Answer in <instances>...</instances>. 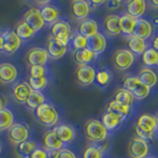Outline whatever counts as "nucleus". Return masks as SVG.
Segmentation results:
<instances>
[{"mask_svg":"<svg viewBox=\"0 0 158 158\" xmlns=\"http://www.w3.org/2000/svg\"><path fill=\"white\" fill-rule=\"evenodd\" d=\"M123 88L132 94V96L138 100L145 99L150 93V88L145 86L137 76L127 77L123 83Z\"/></svg>","mask_w":158,"mask_h":158,"instance_id":"nucleus-5","label":"nucleus"},{"mask_svg":"<svg viewBox=\"0 0 158 158\" xmlns=\"http://www.w3.org/2000/svg\"><path fill=\"white\" fill-rule=\"evenodd\" d=\"M127 46L133 56H135H135H141L147 48L146 43L144 40L137 38L135 36H133V35L127 37Z\"/></svg>","mask_w":158,"mask_h":158,"instance_id":"nucleus-28","label":"nucleus"},{"mask_svg":"<svg viewBox=\"0 0 158 158\" xmlns=\"http://www.w3.org/2000/svg\"><path fill=\"white\" fill-rule=\"evenodd\" d=\"M138 79L144 84L148 88H152L156 86L158 83V76L157 74L152 70L151 68H142L138 74Z\"/></svg>","mask_w":158,"mask_h":158,"instance_id":"nucleus-29","label":"nucleus"},{"mask_svg":"<svg viewBox=\"0 0 158 158\" xmlns=\"http://www.w3.org/2000/svg\"><path fill=\"white\" fill-rule=\"evenodd\" d=\"M107 112L115 114L116 116L120 117L123 121L126 118L128 117V115H130L131 108L127 107V106H123V105H122V104L116 102L115 100H112L110 103H109V105L107 107Z\"/></svg>","mask_w":158,"mask_h":158,"instance_id":"nucleus-31","label":"nucleus"},{"mask_svg":"<svg viewBox=\"0 0 158 158\" xmlns=\"http://www.w3.org/2000/svg\"><path fill=\"white\" fill-rule=\"evenodd\" d=\"M2 151V145H1V143H0V153H1Z\"/></svg>","mask_w":158,"mask_h":158,"instance_id":"nucleus-52","label":"nucleus"},{"mask_svg":"<svg viewBox=\"0 0 158 158\" xmlns=\"http://www.w3.org/2000/svg\"><path fill=\"white\" fill-rule=\"evenodd\" d=\"M150 4L152 5V7H153V8L158 9V0H153V1L150 2Z\"/></svg>","mask_w":158,"mask_h":158,"instance_id":"nucleus-49","label":"nucleus"},{"mask_svg":"<svg viewBox=\"0 0 158 158\" xmlns=\"http://www.w3.org/2000/svg\"><path fill=\"white\" fill-rule=\"evenodd\" d=\"M35 117L43 126L52 127L57 125L59 121V114L52 103L44 102L35 110Z\"/></svg>","mask_w":158,"mask_h":158,"instance_id":"nucleus-2","label":"nucleus"},{"mask_svg":"<svg viewBox=\"0 0 158 158\" xmlns=\"http://www.w3.org/2000/svg\"><path fill=\"white\" fill-rule=\"evenodd\" d=\"M30 158H48V153L44 147H38L33 151Z\"/></svg>","mask_w":158,"mask_h":158,"instance_id":"nucleus-42","label":"nucleus"},{"mask_svg":"<svg viewBox=\"0 0 158 158\" xmlns=\"http://www.w3.org/2000/svg\"><path fill=\"white\" fill-rule=\"evenodd\" d=\"M156 131H157V125H156V118L154 115L146 113V114H142L137 118L136 126H135V132L137 135V137L148 141L152 139Z\"/></svg>","mask_w":158,"mask_h":158,"instance_id":"nucleus-1","label":"nucleus"},{"mask_svg":"<svg viewBox=\"0 0 158 158\" xmlns=\"http://www.w3.org/2000/svg\"><path fill=\"white\" fill-rule=\"evenodd\" d=\"M142 61L148 68L158 66V52L153 48H147L142 54Z\"/></svg>","mask_w":158,"mask_h":158,"instance_id":"nucleus-36","label":"nucleus"},{"mask_svg":"<svg viewBox=\"0 0 158 158\" xmlns=\"http://www.w3.org/2000/svg\"><path fill=\"white\" fill-rule=\"evenodd\" d=\"M107 48V40L102 33H98L95 36L88 39L87 48H89L96 54H100L105 52Z\"/></svg>","mask_w":158,"mask_h":158,"instance_id":"nucleus-21","label":"nucleus"},{"mask_svg":"<svg viewBox=\"0 0 158 158\" xmlns=\"http://www.w3.org/2000/svg\"><path fill=\"white\" fill-rule=\"evenodd\" d=\"M104 28L106 32L111 36H118L121 34L120 28V16L116 14H111L104 19Z\"/></svg>","mask_w":158,"mask_h":158,"instance_id":"nucleus-25","label":"nucleus"},{"mask_svg":"<svg viewBox=\"0 0 158 158\" xmlns=\"http://www.w3.org/2000/svg\"><path fill=\"white\" fill-rule=\"evenodd\" d=\"M152 48H154L156 52H158V34H156V36L154 37V39H153Z\"/></svg>","mask_w":158,"mask_h":158,"instance_id":"nucleus-46","label":"nucleus"},{"mask_svg":"<svg viewBox=\"0 0 158 158\" xmlns=\"http://www.w3.org/2000/svg\"><path fill=\"white\" fill-rule=\"evenodd\" d=\"M8 104V99L5 95H2V94H0V110H2V109H5Z\"/></svg>","mask_w":158,"mask_h":158,"instance_id":"nucleus-45","label":"nucleus"},{"mask_svg":"<svg viewBox=\"0 0 158 158\" xmlns=\"http://www.w3.org/2000/svg\"><path fill=\"white\" fill-rule=\"evenodd\" d=\"M40 12H41L42 18L44 20V24L48 25H53L54 23H56L59 17H60V12L56 6H53L49 2L47 5H44L40 9Z\"/></svg>","mask_w":158,"mask_h":158,"instance_id":"nucleus-17","label":"nucleus"},{"mask_svg":"<svg viewBox=\"0 0 158 158\" xmlns=\"http://www.w3.org/2000/svg\"><path fill=\"white\" fill-rule=\"evenodd\" d=\"M14 32L16 33V35L21 41H29V40L33 39L35 35H36V32L23 20L17 23V25L15 26Z\"/></svg>","mask_w":158,"mask_h":158,"instance_id":"nucleus-27","label":"nucleus"},{"mask_svg":"<svg viewBox=\"0 0 158 158\" xmlns=\"http://www.w3.org/2000/svg\"><path fill=\"white\" fill-rule=\"evenodd\" d=\"M83 158H103V148L97 145L88 146L83 152Z\"/></svg>","mask_w":158,"mask_h":158,"instance_id":"nucleus-40","label":"nucleus"},{"mask_svg":"<svg viewBox=\"0 0 158 158\" xmlns=\"http://www.w3.org/2000/svg\"><path fill=\"white\" fill-rule=\"evenodd\" d=\"M153 24H155V25H157V26H158V17L153 19Z\"/></svg>","mask_w":158,"mask_h":158,"instance_id":"nucleus-50","label":"nucleus"},{"mask_svg":"<svg viewBox=\"0 0 158 158\" xmlns=\"http://www.w3.org/2000/svg\"><path fill=\"white\" fill-rule=\"evenodd\" d=\"M112 80V74L107 69H101V70L96 71L95 82L98 86L106 87Z\"/></svg>","mask_w":158,"mask_h":158,"instance_id":"nucleus-38","label":"nucleus"},{"mask_svg":"<svg viewBox=\"0 0 158 158\" xmlns=\"http://www.w3.org/2000/svg\"><path fill=\"white\" fill-rule=\"evenodd\" d=\"M136 24V19L131 17L127 13H123L122 16H120V28L121 33H123L125 36L130 37L133 34L135 27Z\"/></svg>","mask_w":158,"mask_h":158,"instance_id":"nucleus-26","label":"nucleus"},{"mask_svg":"<svg viewBox=\"0 0 158 158\" xmlns=\"http://www.w3.org/2000/svg\"><path fill=\"white\" fill-rule=\"evenodd\" d=\"M39 146L36 141L34 140H27L20 144L16 145V151L18 154L23 158H30L31 154L35 149H37Z\"/></svg>","mask_w":158,"mask_h":158,"instance_id":"nucleus-33","label":"nucleus"},{"mask_svg":"<svg viewBox=\"0 0 158 158\" xmlns=\"http://www.w3.org/2000/svg\"><path fill=\"white\" fill-rule=\"evenodd\" d=\"M7 136L10 142L18 145L24 141H27L30 136V131L26 125L21 123H14L7 131Z\"/></svg>","mask_w":158,"mask_h":158,"instance_id":"nucleus-7","label":"nucleus"},{"mask_svg":"<svg viewBox=\"0 0 158 158\" xmlns=\"http://www.w3.org/2000/svg\"><path fill=\"white\" fill-rule=\"evenodd\" d=\"M69 44L72 47V48L74 49V52L81 51V49H84V48H87L88 39L77 33L75 35H72V38L70 40V43H69Z\"/></svg>","mask_w":158,"mask_h":158,"instance_id":"nucleus-37","label":"nucleus"},{"mask_svg":"<svg viewBox=\"0 0 158 158\" xmlns=\"http://www.w3.org/2000/svg\"><path fill=\"white\" fill-rule=\"evenodd\" d=\"M43 142H44V148L47 151L59 150L63 148V143L58 139V137L56 136L53 130L44 132L43 137Z\"/></svg>","mask_w":158,"mask_h":158,"instance_id":"nucleus-22","label":"nucleus"},{"mask_svg":"<svg viewBox=\"0 0 158 158\" xmlns=\"http://www.w3.org/2000/svg\"><path fill=\"white\" fill-rule=\"evenodd\" d=\"M97 57L98 54L87 48L81 51H76L73 53V58L78 65H91V63L95 62Z\"/></svg>","mask_w":158,"mask_h":158,"instance_id":"nucleus-20","label":"nucleus"},{"mask_svg":"<svg viewBox=\"0 0 158 158\" xmlns=\"http://www.w3.org/2000/svg\"><path fill=\"white\" fill-rule=\"evenodd\" d=\"M47 74L48 68L46 67V65H32L29 67V77H47Z\"/></svg>","mask_w":158,"mask_h":158,"instance_id":"nucleus-41","label":"nucleus"},{"mask_svg":"<svg viewBox=\"0 0 158 158\" xmlns=\"http://www.w3.org/2000/svg\"><path fill=\"white\" fill-rule=\"evenodd\" d=\"M98 33H99L98 24L95 20H93V19L87 18L85 20H83L78 26V34L82 35V36H84L87 39L95 36Z\"/></svg>","mask_w":158,"mask_h":158,"instance_id":"nucleus-23","label":"nucleus"},{"mask_svg":"<svg viewBox=\"0 0 158 158\" xmlns=\"http://www.w3.org/2000/svg\"><path fill=\"white\" fill-rule=\"evenodd\" d=\"M14 123V115L9 109L0 110V131H8Z\"/></svg>","mask_w":158,"mask_h":158,"instance_id":"nucleus-35","label":"nucleus"},{"mask_svg":"<svg viewBox=\"0 0 158 158\" xmlns=\"http://www.w3.org/2000/svg\"><path fill=\"white\" fill-rule=\"evenodd\" d=\"M116 102L122 104L123 106L127 107H131L133 105V101H135V97L132 96V94L131 92H128L127 90L123 88L118 89L115 93V99Z\"/></svg>","mask_w":158,"mask_h":158,"instance_id":"nucleus-34","label":"nucleus"},{"mask_svg":"<svg viewBox=\"0 0 158 158\" xmlns=\"http://www.w3.org/2000/svg\"><path fill=\"white\" fill-rule=\"evenodd\" d=\"M133 62H135V56H133L130 49H118L113 56V64L118 70H127L132 65Z\"/></svg>","mask_w":158,"mask_h":158,"instance_id":"nucleus-6","label":"nucleus"},{"mask_svg":"<svg viewBox=\"0 0 158 158\" xmlns=\"http://www.w3.org/2000/svg\"><path fill=\"white\" fill-rule=\"evenodd\" d=\"M18 77V69L10 62L0 63V83L3 85L12 84Z\"/></svg>","mask_w":158,"mask_h":158,"instance_id":"nucleus-15","label":"nucleus"},{"mask_svg":"<svg viewBox=\"0 0 158 158\" xmlns=\"http://www.w3.org/2000/svg\"><path fill=\"white\" fill-rule=\"evenodd\" d=\"M75 76L78 84L81 86H89L95 82L96 70L92 65H78Z\"/></svg>","mask_w":158,"mask_h":158,"instance_id":"nucleus-10","label":"nucleus"},{"mask_svg":"<svg viewBox=\"0 0 158 158\" xmlns=\"http://www.w3.org/2000/svg\"><path fill=\"white\" fill-rule=\"evenodd\" d=\"M48 53L46 48L35 47L29 49L26 56V60L30 66L32 65H46L48 61Z\"/></svg>","mask_w":158,"mask_h":158,"instance_id":"nucleus-11","label":"nucleus"},{"mask_svg":"<svg viewBox=\"0 0 158 158\" xmlns=\"http://www.w3.org/2000/svg\"><path fill=\"white\" fill-rule=\"evenodd\" d=\"M152 25L150 22H148L147 20L140 18L136 20V24L135 27V31H133V36H135L142 40H147L151 37L152 35Z\"/></svg>","mask_w":158,"mask_h":158,"instance_id":"nucleus-19","label":"nucleus"},{"mask_svg":"<svg viewBox=\"0 0 158 158\" xmlns=\"http://www.w3.org/2000/svg\"><path fill=\"white\" fill-rule=\"evenodd\" d=\"M53 131L56 132V136L58 137V139L60 140L63 144H69L74 141L76 137V131L71 125L68 123H60L57 127H54Z\"/></svg>","mask_w":158,"mask_h":158,"instance_id":"nucleus-13","label":"nucleus"},{"mask_svg":"<svg viewBox=\"0 0 158 158\" xmlns=\"http://www.w3.org/2000/svg\"><path fill=\"white\" fill-rule=\"evenodd\" d=\"M150 147L148 141L141 139L139 137H133L130 140L127 145L128 155L131 158H144L148 156Z\"/></svg>","mask_w":158,"mask_h":158,"instance_id":"nucleus-8","label":"nucleus"},{"mask_svg":"<svg viewBox=\"0 0 158 158\" xmlns=\"http://www.w3.org/2000/svg\"><path fill=\"white\" fill-rule=\"evenodd\" d=\"M91 6L88 1L84 0H73L70 3V11L71 15L74 19L76 20H83L87 19L88 15L90 14Z\"/></svg>","mask_w":158,"mask_h":158,"instance_id":"nucleus-14","label":"nucleus"},{"mask_svg":"<svg viewBox=\"0 0 158 158\" xmlns=\"http://www.w3.org/2000/svg\"><path fill=\"white\" fill-rule=\"evenodd\" d=\"M122 5V1L120 0H111V1H108L107 2V6L109 9L114 10V9H117L118 8Z\"/></svg>","mask_w":158,"mask_h":158,"instance_id":"nucleus-44","label":"nucleus"},{"mask_svg":"<svg viewBox=\"0 0 158 158\" xmlns=\"http://www.w3.org/2000/svg\"><path fill=\"white\" fill-rule=\"evenodd\" d=\"M44 102H46V97H44V95L42 92L32 90L31 94H30V96L28 97L25 104H26L30 110L35 111L38 107H40Z\"/></svg>","mask_w":158,"mask_h":158,"instance_id":"nucleus-32","label":"nucleus"},{"mask_svg":"<svg viewBox=\"0 0 158 158\" xmlns=\"http://www.w3.org/2000/svg\"><path fill=\"white\" fill-rule=\"evenodd\" d=\"M84 135L87 140L91 142H102L108 136V131L101 121L90 118L84 125Z\"/></svg>","mask_w":158,"mask_h":158,"instance_id":"nucleus-3","label":"nucleus"},{"mask_svg":"<svg viewBox=\"0 0 158 158\" xmlns=\"http://www.w3.org/2000/svg\"><path fill=\"white\" fill-rule=\"evenodd\" d=\"M23 21L26 22L35 32H40L44 26V22L42 18L40 9L37 7H32L28 9L23 15Z\"/></svg>","mask_w":158,"mask_h":158,"instance_id":"nucleus-12","label":"nucleus"},{"mask_svg":"<svg viewBox=\"0 0 158 158\" xmlns=\"http://www.w3.org/2000/svg\"><path fill=\"white\" fill-rule=\"evenodd\" d=\"M51 35L59 44L68 48L73 34L70 24L63 20H58L56 23L52 25Z\"/></svg>","mask_w":158,"mask_h":158,"instance_id":"nucleus-4","label":"nucleus"},{"mask_svg":"<svg viewBox=\"0 0 158 158\" xmlns=\"http://www.w3.org/2000/svg\"><path fill=\"white\" fill-rule=\"evenodd\" d=\"M57 158H76V155L70 149L63 147L61 149H59Z\"/></svg>","mask_w":158,"mask_h":158,"instance_id":"nucleus-43","label":"nucleus"},{"mask_svg":"<svg viewBox=\"0 0 158 158\" xmlns=\"http://www.w3.org/2000/svg\"><path fill=\"white\" fill-rule=\"evenodd\" d=\"M90 3V6H92V7H97V6H100V5H102V4H104L105 3V1H91V2H89Z\"/></svg>","mask_w":158,"mask_h":158,"instance_id":"nucleus-47","label":"nucleus"},{"mask_svg":"<svg viewBox=\"0 0 158 158\" xmlns=\"http://www.w3.org/2000/svg\"><path fill=\"white\" fill-rule=\"evenodd\" d=\"M32 92V88L30 87L28 82H19L12 87V96L14 100L19 104H25L28 97Z\"/></svg>","mask_w":158,"mask_h":158,"instance_id":"nucleus-16","label":"nucleus"},{"mask_svg":"<svg viewBox=\"0 0 158 158\" xmlns=\"http://www.w3.org/2000/svg\"><path fill=\"white\" fill-rule=\"evenodd\" d=\"M3 44H4L3 35H2V33H0V52L3 51Z\"/></svg>","mask_w":158,"mask_h":158,"instance_id":"nucleus-48","label":"nucleus"},{"mask_svg":"<svg viewBox=\"0 0 158 158\" xmlns=\"http://www.w3.org/2000/svg\"><path fill=\"white\" fill-rule=\"evenodd\" d=\"M29 85L34 91H40L44 90V88L48 86V78L47 77H39V78H34V77H29Z\"/></svg>","mask_w":158,"mask_h":158,"instance_id":"nucleus-39","label":"nucleus"},{"mask_svg":"<svg viewBox=\"0 0 158 158\" xmlns=\"http://www.w3.org/2000/svg\"><path fill=\"white\" fill-rule=\"evenodd\" d=\"M155 118H156V125H157V131H158V114L155 116Z\"/></svg>","mask_w":158,"mask_h":158,"instance_id":"nucleus-51","label":"nucleus"},{"mask_svg":"<svg viewBox=\"0 0 158 158\" xmlns=\"http://www.w3.org/2000/svg\"><path fill=\"white\" fill-rule=\"evenodd\" d=\"M123 120L116 116L115 114L110 113V112H106L104 115L102 116V121L101 123H103V126L106 127V130L109 131H115L121 126Z\"/></svg>","mask_w":158,"mask_h":158,"instance_id":"nucleus-30","label":"nucleus"},{"mask_svg":"<svg viewBox=\"0 0 158 158\" xmlns=\"http://www.w3.org/2000/svg\"><path fill=\"white\" fill-rule=\"evenodd\" d=\"M146 2L144 0H132L127 2V13L135 19H140L145 13Z\"/></svg>","mask_w":158,"mask_h":158,"instance_id":"nucleus-24","label":"nucleus"},{"mask_svg":"<svg viewBox=\"0 0 158 158\" xmlns=\"http://www.w3.org/2000/svg\"><path fill=\"white\" fill-rule=\"evenodd\" d=\"M67 48H68L67 47H63L61 44H59L52 35L48 37L46 49L48 53V56L52 59L61 58L63 56H65V53L67 52Z\"/></svg>","mask_w":158,"mask_h":158,"instance_id":"nucleus-18","label":"nucleus"},{"mask_svg":"<svg viewBox=\"0 0 158 158\" xmlns=\"http://www.w3.org/2000/svg\"><path fill=\"white\" fill-rule=\"evenodd\" d=\"M144 158H155V157H153V156H149V155H148V156H146V157H144Z\"/></svg>","mask_w":158,"mask_h":158,"instance_id":"nucleus-53","label":"nucleus"},{"mask_svg":"<svg viewBox=\"0 0 158 158\" xmlns=\"http://www.w3.org/2000/svg\"><path fill=\"white\" fill-rule=\"evenodd\" d=\"M4 44H3V52L7 56H12L16 52L19 48L21 47L22 41L14 32V30H7L2 33Z\"/></svg>","mask_w":158,"mask_h":158,"instance_id":"nucleus-9","label":"nucleus"}]
</instances>
